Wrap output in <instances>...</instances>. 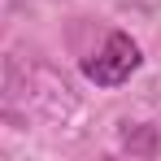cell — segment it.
I'll return each instance as SVG.
<instances>
[{
    "label": "cell",
    "mask_w": 161,
    "mask_h": 161,
    "mask_svg": "<svg viewBox=\"0 0 161 161\" xmlns=\"http://www.w3.org/2000/svg\"><path fill=\"white\" fill-rule=\"evenodd\" d=\"M139 61H144L139 57V44H135L126 31H113L105 39V48L83 61V74L96 83V87H118V83H126L139 70Z\"/></svg>",
    "instance_id": "cell-1"
}]
</instances>
